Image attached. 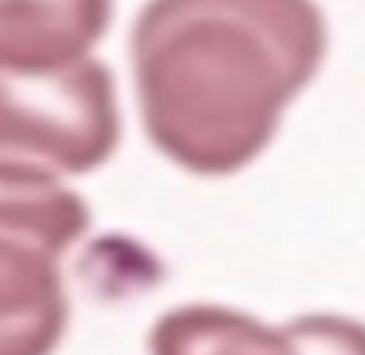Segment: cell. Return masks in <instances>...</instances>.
I'll return each mask as SVG.
<instances>
[{"label": "cell", "mask_w": 365, "mask_h": 355, "mask_svg": "<svg viewBox=\"0 0 365 355\" xmlns=\"http://www.w3.org/2000/svg\"><path fill=\"white\" fill-rule=\"evenodd\" d=\"M330 52L317 0H145L130 33L149 143L197 178H230L272 145Z\"/></svg>", "instance_id": "obj_1"}, {"label": "cell", "mask_w": 365, "mask_h": 355, "mask_svg": "<svg viewBox=\"0 0 365 355\" xmlns=\"http://www.w3.org/2000/svg\"><path fill=\"white\" fill-rule=\"evenodd\" d=\"M88 230L75 187L0 171V355L58 352L71 320L62 262Z\"/></svg>", "instance_id": "obj_2"}, {"label": "cell", "mask_w": 365, "mask_h": 355, "mask_svg": "<svg viewBox=\"0 0 365 355\" xmlns=\"http://www.w3.org/2000/svg\"><path fill=\"white\" fill-rule=\"evenodd\" d=\"M120 136L117 81L97 55L48 75H0V171L91 175L113 158Z\"/></svg>", "instance_id": "obj_3"}, {"label": "cell", "mask_w": 365, "mask_h": 355, "mask_svg": "<svg viewBox=\"0 0 365 355\" xmlns=\"http://www.w3.org/2000/svg\"><path fill=\"white\" fill-rule=\"evenodd\" d=\"M149 355H365V320L301 314L265 323L223 304H181L152 323Z\"/></svg>", "instance_id": "obj_4"}, {"label": "cell", "mask_w": 365, "mask_h": 355, "mask_svg": "<svg viewBox=\"0 0 365 355\" xmlns=\"http://www.w3.org/2000/svg\"><path fill=\"white\" fill-rule=\"evenodd\" d=\"M113 0H0V75H48L94 58Z\"/></svg>", "instance_id": "obj_5"}]
</instances>
